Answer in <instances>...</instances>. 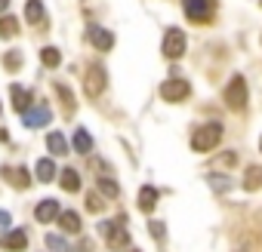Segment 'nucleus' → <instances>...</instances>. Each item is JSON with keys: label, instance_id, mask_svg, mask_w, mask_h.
<instances>
[{"label": "nucleus", "instance_id": "2eb2a0df", "mask_svg": "<svg viewBox=\"0 0 262 252\" xmlns=\"http://www.w3.org/2000/svg\"><path fill=\"white\" fill-rule=\"evenodd\" d=\"M155 206H158V188L145 185V188L139 191V209H142V212H151Z\"/></svg>", "mask_w": 262, "mask_h": 252}, {"label": "nucleus", "instance_id": "f03ea898", "mask_svg": "<svg viewBox=\"0 0 262 252\" xmlns=\"http://www.w3.org/2000/svg\"><path fill=\"white\" fill-rule=\"evenodd\" d=\"M126 215H120L117 221H102L99 224V231L105 234V240H108V249H126L129 246V231H126Z\"/></svg>", "mask_w": 262, "mask_h": 252}, {"label": "nucleus", "instance_id": "2f4dec72", "mask_svg": "<svg viewBox=\"0 0 262 252\" xmlns=\"http://www.w3.org/2000/svg\"><path fill=\"white\" fill-rule=\"evenodd\" d=\"M13 224V218H10V212H4L0 209V234H7V228Z\"/></svg>", "mask_w": 262, "mask_h": 252}, {"label": "nucleus", "instance_id": "9d476101", "mask_svg": "<svg viewBox=\"0 0 262 252\" xmlns=\"http://www.w3.org/2000/svg\"><path fill=\"white\" fill-rule=\"evenodd\" d=\"M59 215H62V209H59L56 200H43V203L34 206V218H37L40 224H50V221H56Z\"/></svg>", "mask_w": 262, "mask_h": 252}, {"label": "nucleus", "instance_id": "423d86ee", "mask_svg": "<svg viewBox=\"0 0 262 252\" xmlns=\"http://www.w3.org/2000/svg\"><path fill=\"white\" fill-rule=\"evenodd\" d=\"M105 68L102 65H90L86 68V74H83V92L90 95V98H99L102 95V89H105Z\"/></svg>", "mask_w": 262, "mask_h": 252}, {"label": "nucleus", "instance_id": "a211bd4d", "mask_svg": "<svg viewBox=\"0 0 262 252\" xmlns=\"http://www.w3.org/2000/svg\"><path fill=\"white\" fill-rule=\"evenodd\" d=\"M16 34H19V19H16V16H0V37L10 40V37H16Z\"/></svg>", "mask_w": 262, "mask_h": 252}, {"label": "nucleus", "instance_id": "f257e3e1", "mask_svg": "<svg viewBox=\"0 0 262 252\" xmlns=\"http://www.w3.org/2000/svg\"><path fill=\"white\" fill-rule=\"evenodd\" d=\"M219 142H222V123H204V126H198L194 136H191V151L207 154V151H213Z\"/></svg>", "mask_w": 262, "mask_h": 252}, {"label": "nucleus", "instance_id": "72a5a7b5", "mask_svg": "<svg viewBox=\"0 0 262 252\" xmlns=\"http://www.w3.org/2000/svg\"><path fill=\"white\" fill-rule=\"evenodd\" d=\"M7 7H10V0H0V13H4Z\"/></svg>", "mask_w": 262, "mask_h": 252}, {"label": "nucleus", "instance_id": "ddd939ff", "mask_svg": "<svg viewBox=\"0 0 262 252\" xmlns=\"http://www.w3.org/2000/svg\"><path fill=\"white\" fill-rule=\"evenodd\" d=\"M10 98H13V108L19 111V114H25V111H31V92L28 89H22V86H10Z\"/></svg>", "mask_w": 262, "mask_h": 252}, {"label": "nucleus", "instance_id": "f704fd0d", "mask_svg": "<svg viewBox=\"0 0 262 252\" xmlns=\"http://www.w3.org/2000/svg\"><path fill=\"white\" fill-rule=\"evenodd\" d=\"M259 151H262V136H259Z\"/></svg>", "mask_w": 262, "mask_h": 252}, {"label": "nucleus", "instance_id": "9b49d317", "mask_svg": "<svg viewBox=\"0 0 262 252\" xmlns=\"http://www.w3.org/2000/svg\"><path fill=\"white\" fill-rule=\"evenodd\" d=\"M0 246H4L7 252H22L28 246V234L25 231H7L4 237H0Z\"/></svg>", "mask_w": 262, "mask_h": 252}, {"label": "nucleus", "instance_id": "c9c22d12", "mask_svg": "<svg viewBox=\"0 0 262 252\" xmlns=\"http://www.w3.org/2000/svg\"><path fill=\"white\" fill-rule=\"evenodd\" d=\"M133 252H136V249H133Z\"/></svg>", "mask_w": 262, "mask_h": 252}, {"label": "nucleus", "instance_id": "f8f14e48", "mask_svg": "<svg viewBox=\"0 0 262 252\" xmlns=\"http://www.w3.org/2000/svg\"><path fill=\"white\" fill-rule=\"evenodd\" d=\"M4 179L13 185V188H19V191H25L28 185H31V175H28V169L25 166H4Z\"/></svg>", "mask_w": 262, "mask_h": 252}, {"label": "nucleus", "instance_id": "dca6fc26", "mask_svg": "<svg viewBox=\"0 0 262 252\" xmlns=\"http://www.w3.org/2000/svg\"><path fill=\"white\" fill-rule=\"evenodd\" d=\"M244 191H262V166H250L244 172Z\"/></svg>", "mask_w": 262, "mask_h": 252}, {"label": "nucleus", "instance_id": "c756f323", "mask_svg": "<svg viewBox=\"0 0 262 252\" xmlns=\"http://www.w3.org/2000/svg\"><path fill=\"white\" fill-rule=\"evenodd\" d=\"M148 231H151V237H155L158 243L167 240V228H164V221H148Z\"/></svg>", "mask_w": 262, "mask_h": 252}, {"label": "nucleus", "instance_id": "a878e982", "mask_svg": "<svg viewBox=\"0 0 262 252\" xmlns=\"http://www.w3.org/2000/svg\"><path fill=\"white\" fill-rule=\"evenodd\" d=\"M99 191H102V197H111V200L120 194L117 182H114V179H108V175H99Z\"/></svg>", "mask_w": 262, "mask_h": 252}, {"label": "nucleus", "instance_id": "c85d7f7f", "mask_svg": "<svg viewBox=\"0 0 262 252\" xmlns=\"http://www.w3.org/2000/svg\"><path fill=\"white\" fill-rule=\"evenodd\" d=\"M4 68H7V71H19V68H22V56H19L16 49L7 53V56H4Z\"/></svg>", "mask_w": 262, "mask_h": 252}, {"label": "nucleus", "instance_id": "4be33fe9", "mask_svg": "<svg viewBox=\"0 0 262 252\" xmlns=\"http://www.w3.org/2000/svg\"><path fill=\"white\" fill-rule=\"evenodd\" d=\"M74 151H77V154H90V151H93V139H90L86 130H77V133H74Z\"/></svg>", "mask_w": 262, "mask_h": 252}, {"label": "nucleus", "instance_id": "4468645a", "mask_svg": "<svg viewBox=\"0 0 262 252\" xmlns=\"http://www.w3.org/2000/svg\"><path fill=\"white\" fill-rule=\"evenodd\" d=\"M47 148H50V154H56V157H65V154H68V142H65L62 133H50V136H47Z\"/></svg>", "mask_w": 262, "mask_h": 252}, {"label": "nucleus", "instance_id": "39448f33", "mask_svg": "<svg viewBox=\"0 0 262 252\" xmlns=\"http://www.w3.org/2000/svg\"><path fill=\"white\" fill-rule=\"evenodd\" d=\"M188 95H191V86H188V80H182V77H170V80L161 83V98H164V102L179 105V102H185Z\"/></svg>", "mask_w": 262, "mask_h": 252}, {"label": "nucleus", "instance_id": "bb28decb", "mask_svg": "<svg viewBox=\"0 0 262 252\" xmlns=\"http://www.w3.org/2000/svg\"><path fill=\"white\" fill-rule=\"evenodd\" d=\"M47 246H50L53 252H71L68 240H65V237H59V234H50V237H47Z\"/></svg>", "mask_w": 262, "mask_h": 252}, {"label": "nucleus", "instance_id": "1a4fd4ad", "mask_svg": "<svg viewBox=\"0 0 262 252\" xmlns=\"http://www.w3.org/2000/svg\"><path fill=\"white\" fill-rule=\"evenodd\" d=\"M86 37H90V43H93L99 53H108V49L114 46V34L105 31V28H99V25H90V28H86Z\"/></svg>", "mask_w": 262, "mask_h": 252}, {"label": "nucleus", "instance_id": "20e7f679", "mask_svg": "<svg viewBox=\"0 0 262 252\" xmlns=\"http://www.w3.org/2000/svg\"><path fill=\"white\" fill-rule=\"evenodd\" d=\"M247 102H250V95H247V80H244L241 74H234L231 83L225 86V105L241 114V111L247 108Z\"/></svg>", "mask_w": 262, "mask_h": 252}, {"label": "nucleus", "instance_id": "7ed1b4c3", "mask_svg": "<svg viewBox=\"0 0 262 252\" xmlns=\"http://www.w3.org/2000/svg\"><path fill=\"white\" fill-rule=\"evenodd\" d=\"M182 10H185L188 22H194V25H207L216 16V4H213V0H182Z\"/></svg>", "mask_w": 262, "mask_h": 252}, {"label": "nucleus", "instance_id": "6ab92c4d", "mask_svg": "<svg viewBox=\"0 0 262 252\" xmlns=\"http://www.w3.org/2000/svg\"><path fill=\"white\" fill-rule=\"evenodd\" d=\"M56 95L62 98V108H65V114L71 117V114H74V108H77V105H74V92H71L65 83H56Z\"/></svg>", "mask_w": 262, "mask_h": 252}, {"label": "nucleus", "instance_id": "393cba45", "mask_svg": "<svg viewBox=\"0 0 262 252\" xmlns=\"http://www.w3.org/2000/svg\"><path fill=\"white\" fill-rule=\"evenodd\" d=\"M40 62H43L47 68H59L62 56H59V49H56V46H43V49H40Z\"/></svg>", "mask_w": 262, "mask_h": 252}, {"label": "nucleus", "instance_id": "aec40b11", "mask_svg": "<svg viewBox=\"0 0 262 252\" xmlns=\"http://www.w3.org/2000/svg\"><path fill=\"white\" fill-rule=\"evenodd\" d=\"M59 224H62V231H68V234H80V215L71 212V209L59 215Z\"/></svg>", "mask_w": 262, "mask_h": 252}, {"label": "nucleus", "instance_id": "473e14b6", "mask_svg": "<svg viewBox=\"0 0 262 252\" xmlns=\"http://www.w3.org/2000/svg\"><path fill=\"white\" fill-rule=\"evenodd\" d=\"M77 252H93V240H80V249Z\"/></svg>", "mask_w": 262, "mask_h": 252}, {"label": "nucleus", "instance_id": "f3484780", "mask_svg": "<svg viewBox=\"0 0 262 252\" xmlns=\"http://www.w3.org/2000/svg\"><path fill=\"white\" fill-rule=\"evenodd\" d=\"M25 19H28L31 25H43L47 13H43V4H40V0H28V7H25Z\"/></svg>", "mask_w": 262, "mask_h": 252}, {"label": "nucleus", "instance_id": "5701e85b", "mask_svg": "<svg viewBox=\"0 0 262 252\" xmlns=\"http://www.w3.org/2000/svg\"><path fill=\"white\" fill-rule=\"evenodd\" d=\"M59 175H62V179H59V185H62L65 191H71V194H74V191H80V175H77L74 169H65V172H59Z\"/></svg>", "mask_w": 262, "mask_h": 252}, {"label": "nucleus", "instance_id": "cd10ccee", "mask_svg": "<svg viewBox=\"0 0 262 252\" xmlns=\"http://www.w3.org/2000/svg\"><path fill=\"white\" fill-rule=\"evenodd\" d=\"M237 163V154L234 151H225V154H219L216 160H213V166H222V169H231Z\"/></svg>", "mask_w": 262, "mask_h": 252}, {"label": "nucleus", "instance_id": "0eeeda50", "mask_svg": "<svg viewBox=\"0 0 262 252\" xmlns=\"http://www.w3.org/2000/svg\"><path fill=\"white\" fill-rule=\"evenodd\" d=\"M164 56L167 59H182L185 56V34L179 31V28H170L167 34H164Z\"/></svg>", "mask_w": 262, "mask_h": 252}, {"label": "nucleus", "instance_id": "7c9ffc66", "mask_svg": "<svg viewBox=\"0 0 262 252\" xmlns=\"http://www.w3.org/2000/svg\"><path fill=\"white\" fill-rule=\"evenodd\" d=\"M102 206H105L102 194H90V197H86V209H90V212H102Z\"/></svg>", "mask_w": 262, "mask_h": 252}, {"label": "nucleus", "instance_id": "412c9836", "mask_svg": "<svg viewBox=\"0 0 262 252\" xmlns=\"http://www.w3.org/2000/svg\"><path fill=\"white\" fill-rule=\"evenodd\" d=\"M34 172H37V179H40V182H53V179H56V166H53V160H50V157L37 160Z\"/></svg>", "mask_w": 262, "mask_h": 252}, {"label": "nucleus", "instance_id": "b1692460", "mask_svg": "<svg viewBox=\"0 0 262 252\" xmlns=\"http://www.w3.org/2000/svg\"><path fill=\"white\" fill-rule=\"evenodd\" d=\"M207 182H210V188H213L216 194L231 191V179H228V175H216V172H210V175H207Z\"/></svg>", "mask_w": 262, "mask_h": 252}, {"label": "nucleus", "instance_id": "6e6552de", "mask_svg": "<svg viewBox=\"0 0 262 252\" xmlns=\"http://www.w3.org/2000/svg\"><path fill=\"white\" fill-rule=\"evenodd\" d=\"M53 120V111L47 108V105H34L31 111H25L22 114V123L28 126V130H37V126H47Z\"/></svg>", "mask_w": 262, "mask_h": 252}]
</instances>
